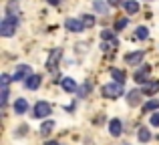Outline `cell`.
Returning <instances> with one entry per match:
<instances>
[{
  "label": "cell",
  "mask_w": 159,
  "mask_h": 145,
  "mask_svg": "<svg viewBox=\"0 0 159 145\" xmlns=\"http://www.w3.org/2000/svg\"><path fill=\"white\" fill-rule=\"evenodd\" d=\"M109 4H119V0H107Z\"/></svg>",
  "instance_id": "obj_30"
},
{
  "label": "cell",
  "mask_w": 159,
  "mask_h": 145,
  "mask_svg": "<svg viewBox=\"0 0 159 145\" xmlns=\"http://www.w3.org/2000/svg\"><path fill=\"white\" fill-rule=\"evenodd\" d=\"M159 91V81H151L143 87V95H155Z\"/></svg>",
  "instance_id": "obj_13"
},
{
  "label": "cell",
  "mask_w": 159,
  "mask_h": 145,
  "mask_svg": "<svg viewBox=\"0 0 159 145\" xmlns=\"http://www.w3.org/2000/svg\"><path fill=\"white\" fill-rule=\"evenodd\" d=\"M125 10L129 12V14H135V12H139V4L135 2V0H125Z\"/></svg>",
  "instance_id": "obj_15"
},
{
  "label": "cell",
  "mask_w": 159,
  "mask_h": 145,
  "mask_svg": "<svg viewBox=\"0 0 159 145\" xmlns=\"http://www.w3.org/2000/svg\"><path fill=\"white\" fill-rule=\"evenodd\" d=\"M61 87L65 91H69V93H75V91H77V83H75L70 77H65V79H62V81H61Z\"/></svg>",
  "instance_id": "obj_11"
},
{
  "label": "cell",
  "mask_w": 159,
  "mask_h": 145,
  "mask_svg": "<svg viewBox=\"0 0 159 145\" xmlns=\"http://www.w3.org/2000/svg\"><path fill=\"white\" fill-rule=\"evenodd\" d=\"M137 137H139V141H141V143H147L149 139H151V131L145 129V127H141V129H139V135H137Z\"/></svg>",
  "instance_id": "obj_16"
},
{
  "label": "cell",
  "mask_w": 159,
  "mask_h": 145,
  "mask_svg": "<svg viewBox=\"0 0 159 145\" xmlns=\"http://www.w3.org/2000/svg\"><path fill=\"white\" fill-rule=\"evenodd\" d=\"M127 22H129V18H119L117 24H115V30H123V28L127 26Z\"/></svg>",
  "instance_id": "obj_25"
},
{
  "label": "cell",
  "mask_w": 159,
  "mask_h": 145,
  "mask_svg": "<svg viewBox=\"0 0 159 145\" xmlns=\"http://www.w3.org/2000/svg\"><path fill=\"white\" fill-rule=\"evenodd\" d=\"M141 91H137V89H133V91H129V95H127V103H129V107H137L141 103Z\"/></svg>",
  "instance_id": "obj_9"
},
{
  "label": "cell",
  "mask_w": 159,
  "mask_h": 145,
  "mask_svg": "<svg viewBox=\"0 0 159 145\" xmlns=\"http://www.w3.org/2000/svg\"><path fill=\"white\" fill-rule=\"evenodd\" d=\"M39 87H40V75H32V77L26 79V89L34 91V89H39Z\"/></svg>",
  "instance_id": "obj_12"
},
{
  "label": "cell",
  "mask_w": 159,
  "mask_h": 145,
  "mask_svg": "<svg viewBox=\"0 0 159 145\" xmlns=\"http://www.w3.org/2000/svg\"><path fill=\"white\" fill-rule=\"evenodd\" d=\"M28 77H32V69L28 67V65H18L12 79H14V81H22V79H28Z\"/></svg>",
  "instance_id": "obj_4"
},
{
  "label": "cell",
  "mask_w": 159,
  "mask_h": 145,
  "mask_svg": "<svg viewBox=\"0 0 159 145\" xmlns=\"http://www.w3.org/2000/svg\"><path fill=\"white\" fill-rule=\"evenodd\" d=\"M26 109H28V103L24 101V99H18V101L14 103V113H16V115L26 113Z\"/></svg>",
  "instance_id": "obj_14"
},
{
  "label": "cell",
  "mask_w": 159,
  "mask_h": 145,
  "mask_svg": "<svg viewBox=\"0 0 159 145\" xmlns=\"http://www.w3.org/2000/svg\"><path fill=\"white\" fill-rule=\"evenodd\" d=\"M61 57H62V51L61 48H54V51L48 55V61H47V69H51V71H54L57 69V65H58V61H61Z\"/></svg>",
  "instance_id": "obj_6"
},
{
  "label": "cell",
  "mask_w": 159,
  "mask_h": 145,
  "mask_svg": "<svg viewBox=\"0 0 159 145\" xmlns=\"http://www.w3.org/2000/svg\"><path fill=\"white\" fill-rule=\"evenodd\" d=\"M93 24H95V16H91V14H83V26L89 28V26H93Z\"/></svg>",
  "instance_id": "obj_21"
},
{
  "label": "cell",
  "mask_w": 159,
  "mask_h": 145,
  "mask_svg": "<svg viewBox=\"0 0 159 145\" xmlns=\"http://www.w3.org/2000/svg\"><path fill=\"white\" fill-rule=\"evenodd\" d=\"M89 93H91V83H85V85L79 89V95H81V97H87Z\"/></svg>",
  "instance_id": "obj_24"
},
{
  "label": "cell",
  "mask_w": 159,
  "mask_h": 145,
  "mask_svg": "<svg viewBox=\"0 0 159 145\" xmlns=\"http://www.w3.org/2000/svg\"><path fill=\"white\" fill-rule=\"evenodd\" d=\"M52 129H54V123H52V121H47V123H43V127H40V135H48Z\"/></svg>",
  "instance_id": "obj_20"
},
{
  "label": "cell",
  "mask_w": 159,
  "mask_h": 145,
  "mask_svg": "<svg viewBox=\"0 0 159 145\" xmlns=\"http://www.w3.org/2000/svg\"><path fill=\"white\" fill-rule=\"evenodd\" d=\"M34 117H39V119H43V117H48V113H51V105H48L47 101H39L34 105Z\"/></svg>",
  "instance_id": "obj_3"
},
{
  "label": "cell",
  "mask_w": 159,
  "mask_h": 145,
  "mask_svg": "<svg viewBox=\"0 0 159 145\" xmlns=\"http://www.w3.org/2000/svg\"><path fill=\"white\" fill-rule=\"evenodd\" d=\"M135 36H137V39H147V36H149V30L145 26H139V28H137V32H135Z\"/></svg>",
  "instance_id": "obj_23"
},
{
  "label": "cell",
  "mask_w": 159,
  "mask_h": 145,
  "mask_svg": "<svg viewBox=\"0 0 159 145\" xmlns=\"http://www.w3.org/2000/svg\"><path fill=\"white\" fill-rule=\"evenodd\" d=\"M44 145H58L57 141H48V143H44Z\"/></svg>",
  "instance_id": "obj_32"
},
{
  "label": "cell",
  "mask_w": 159,
  "mask_h": 145,
  "mask_svg": "<svg viewBox=\"0 0 159 145\" xmlns=\"http://www.w3.org/2000/svg\"><path fill=\"white\" fill-rule=\"evenodd\" d=\"M157 109H159V99L145 103V107H143V111H145V113H149V111H157Z\"/></svg>",
  "instance_id": "obj_19"
},
{
  "label": "cell",
  "mask_w": 159,
  "mask_h": 145,
  "mask_svg": "<svg viewBox=\"0 0 159 145\" xmlns=\"http://www.w3.org/2000/svg\"><path fill=\"white\" fill-rule=\"evenodd\" d=\"M8 101V87H2V95H0V103H2V107L6 105Z\"/></svg>",
  "instance_id": "obj_26"
},
{
  "label": "cell",
  "mask_w": 159,
  "mask_h": 145,
  "mask_svg": "<svg viewBox=\"0 0 159 145\" xmlns=\"http://www.w3.org/2000/svg\"><path fill=\"white\" fill-rule=\"evenodd\" d=\"M14 12H18V2H16V0H10V2H8V16H14Z\"/></svg>",
  "instance_id": "obj_22"
},
{
  "label": "cell",
  "mask_w": 159,
  "mask_h": 145,
  "mask_svg": "<svg viewBox=\"0 0 159 145\" xmlns=\"http://www.w3.org/2000/svg\"><path fill=\"white\" fill-rule=\"evenodd\" d=\"M121 131H123V127H121V121H119V119H113V121L109 123V133H111L113 137H119Z\"/></svg>",
  "instance_id": "obj_10"
},
{
  "label": "cell",
  "mask_w": 159,
  "mask_h": 145,
  "mask_svg": "<svg viewBox=\"0 0 159 145\" xmlns=\"http://www.w3.org/2000/svg\"><path fill=\"white\" fill-rule=\"evenodd\" d=\"M123 145H129V143H123Z\"/></svg>",
  "instance_id": "obj_33"
},
{
  "label": "cell",
  "mask_w": 159,
  "mask_h": 145,
  "mask_svg": "<svg viewBox=\"0 0 159 145\" xmlns=\"http://www.w3.org/2000/svg\"><path fill=\"white\" fill-rule=\"evenodd\" d=\"M103 95L107 99H117L123 95V83H109L103 87Z\"/></svg>",
  "instance_id": "obj_2"
},
{
  "label": "cell",
  "mask_w": 159,
  "mask_h": 145,
  "mask_svg": "<svg viewBox=\"0 0 159 145\" xmlns=\"http://www.w3.org/2000/svg\"><path fill=\"white\" fill-rule=\"evenodd\" d=\"M151 125L153 127H159V113H153L151 115Z\"/></svg>",
  "instance_id": "obj_29"
},
{
  "label": "cell",
  "mask_w": 159,
  "mask_h": 145,
  "mask_svg": "<svg viewBox=\"0 0 159 145\" xmlns=\"http://www.w3.org/2000/svg\"><path fill=\"white\" fill-rule=\"evenodd\" d=\"M115 32H117V30H103V32H101V36H103L105 40H109V39L115 40Z\"/></svg>",
  "instance_id": "obj_27"
},
{
  "label": "cell",
  "mask_w": 159,
  "mask_h": 145,
  "mask_svg": "<svg viewBox=\"0 0 159 145\" xmlns=\"http://www.w3.org/2000/svg\"><path fill=\"white\" fill-rule=\"evenodd\" d=\"M65 28H69L70 32H81L83 28V20H77V18H66L65 20Z\"/></svg>",
  "instance_id": "obj_7"
},
{
  "label": "cell",
  "mask_w": 159,
  "mask_h": 145,
  "mask_svg": "<svg viewBox=\"0 0 159 145\" xmlns=\"http://www.w3.org/2000/svg\"><path fill=\"white\" fill-rule=\"evenodd\" d=\"M48 4H58V0H47Z\"/></svg>",
  "instance_id": "obj_31"
},
{
  "label": "cell",
  "mask_w": 159,
  "mask_h": 145,
  "mask_svg": "<svg viewBox=\"0 0 159 145\" xmlns=\"http://www.w3.org/2000/svg\"><path fill=\"white\" fill-rule=\"evenodd\" d=\"M0 85L8 87V85H10V77H8V75H2V77H0Z\"/></svg>",
  "instance_id": "obj_28"
},
{
  "label": "cell",
  "mask_w": 159,
  "mask_h": 145,
  "mask_svg": "<svg viewBox=\"0 0 159 145\" xmlns=\"http://www.w3.org/2000/svg\"><path fill=\"white\" fill-rule=\"evenodd\" d=\"M16 26H18V18L16 16H6L0 24V32H2V36H12L16 32Z\"/></svg>",
  "instance_id": "obj_1"
},
{
  "label": "cell",
  "mask_w": 159,
  "mask_h": 145,
  "mask_svg": "<svg viewBox=\"0 0 159 145\" xmlns=\"http://www.w3.org/2000/svg\"><path fill=\"white\" fill-rule=\"evenodd\" d=\"M93 8L99 12V14H107V10H109L107 4L103 2V0H95V2H93Z\"/></svg>",
  "instance_id": "obj_17"
},
{
  "label": "cell",
  "mask_w": 159,
  "mask_h": 145,
  "mask_svg": "<svg viewBox=\"0 0 159 145\" xmlns=\"http://www.w3.org/2000/svg\"><path fill=\"white\" fill-rule=\"evenodd\" d=\"M143 59H145V52L143 51H137V52H131V55L125 57V63H127V65H139Z\"/></svg>",
  "instance_id": "obj_8"
},
{
  "label": "cell",
  "mask_w": 159,
  "mask_h": 145,
  "mask_svg": "<svg viewBox=\"0 0 159 145\" xmlns=\"http://www.w3.org/2000/svg\"><path fill=\"white\" fill-rule=\"evenodd\" d=\"M149 73H151V67H149V65H143V67L139 69V71L135 73V81L139 83V85H147V77H149Z\"/></svg>",
  "instance_id": "obj_5"
},
{
  "label": "cell",
  "mask_w": 159,
  "mask_h": 145,
  "mask_svg": "<svg viewBox=\"0 0 159 145\" xmlns=\"http://www.w3.org/2000/svg\"><path fill=\"white\" fill-rule=\"evenodd\" d=\"M111 77L115 79V83H123L125 81V73L121 71V69H113V71H111Z\"/></svg>",
  "instance_id": "obj_18"
}]
</instances>
